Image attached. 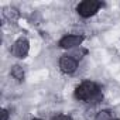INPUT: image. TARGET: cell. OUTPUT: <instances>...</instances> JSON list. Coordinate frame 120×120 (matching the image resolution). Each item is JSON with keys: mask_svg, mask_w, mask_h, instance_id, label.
Here are the masks:
<instances>
[{"mask_svg": "<svg viewBox=\"0 0 120 120\" xmlns=\"http://www.w3.org/2000/svg\"><path fill=\"white\" fill-rule=\"evenodd\" d=\"M103 6L102 2H98V0H85V2H81L76 7V11L81 17L83 19H89L92 16H95L99 9Z\"/></svg>", "mask_w": 120, "mask_h": 120, "instance_id": "cell-2", "label": "cell"}, {"mask_svg": "<svg viewBox=\"0 0 120 120\" xmlns=\"http://www.w3.org/2000/svg\"><path fill=\"white\" fill-rule=\"evenodd\" d=\"M28 51H30V42H28V40L24 38V37L16 40L14 44H13V47H11V54H13V56H16V58H19V59L26 58L27 54H28Z\"/></svg>", "mask_w": 120, "mask_h": 120, "instance_id": "cell-4", "label": "cell"}, {"mask_svg": "<svg viewBox=\"0 0 120 120\" xmlns=\"http://www.w3.org/2000/svg\"><path fill=\"white\" fill-rule=\"evenodd\" d=\"M112 120H120V119H112Z\"/></svg>", "mask_w": 120, "mask_h": 120, "instance_id": "cell-12", "label": "cell"}, {"mask_svg": "<svg viewBox=\"0 0 120 120\" xmlns=\"http://www.w3.org/2000/svg\"><path fill=\"white\" fill-rule=\"evenodd\" d=\"M95 120H112V113L110 110H99L96 113Z\"/></svg>", "mask_w": 120, "mask_h": 120, "instance_id": "cell-8", "label": "cell"}, {"mask_svg": "<svg viewBox=\"0 0 120 120\" xmlns=\"http://www.w3.org/2000/svg\"><path fill=\"white\" fill-rule=\"evenodd\" d=\"M76 100H82V102H93L98 103L102 100V92L98 83L92 82V81H85L82 82L79 86H76L75 93H74Z\"/></svg>", "mask_w": 120, "mask_h": 120, "instance_id": "cell-1", "label": "cell"}, {"mask_svg": "<svg viewBox=\"0 0 120 120\" xmlns=\"http://www.w3.org/2000/svg\"><path fill=\"white\" fill-rule=\"evenodd\" d=\"M85 37L83 35H78V34H68V35H64L61 40H59L58 45L64 48V49H74V48H78L81 47V44L83 42Z\"/></svg>", "mask_w": 120, "mask_h": 120, "instance_id": "cell-3", "label": "cell"}, {"mask_svg": "<svg viewBox=\"0 0 120 120\" xmlns=\"http://www.w3.org/2000/svg\"><path fill=\"white\" fill-rule=\"evenodd\" d=\"M78 68V61L75 58H72L71 55H65L61 56L59 59V69L64 74H74Z\"/></svg>", "mask_w": 120, "mask_h": 120, "instance_id": "cell-5", "label": "cell"}, {"mask_svg": "<svg viewBox=\"0 0 120 120\" xmlns=\"http://www.w3.org/2000/svg\"><path fill=\"white\" fill-rule=\"evenodd\" d=\"M33 120H42V119H33Z\"/></svg>", "mask_w": 120, "mask_h": 120, "instance_id": "cell-11", "label": "cell"}, {"mask_svg": "<svg viewBox=\"0 0 120 120\" xmlns=\"http://www.w3.org/2000/svg\"><path fill=\"white\" fill-rule=\"evenodd\" d=\"M9 112L6 110V109H2L0 110V120H9Z\"/></svg>", "mask_w": 120, "mask_h": 120, "instance_id": "cell-10", "label": "cell"}, {"mask_svg": "<svg viewBox=\"0 0 120 120\" xmlns=\"http://www.w3.org/2000/svg\"><path fill=\"white\" fill-rule=\"evenodd\" d=\"M54 120H74L69 114H58L54 117Z\"/></svg>", "mask_w": 120, "mask_h": 120, "instance_id": "cell-9", "label": "cell"}, {"mask_svg": "<svg viewBox=\"0 0 120 120\" xmlns=\"http://www.w3.org/2000/svg\"><path fill=\"white\" fill-rule=\"evenodd\" d=\"M4 17L7 19V20H10V21H14V20H17L19 19V10L17 9H14V7H7V9H4Z\"/></svg>", "mask_w": 120, "mask_h": 120, "instance_id": "cell-7", "label": "cell"}, {"mask_svg": "<svg viewBox=\"0 0 120 120\" xmlns=\"http://www.w3.org/2000/svg\"><path fill=\"white\" fill-rule=\"evenodd\" d=\"M10 74H11V76H13L16 81H19V82L24 81V69H23V67H20V65H13Z\"/></svg>", "mask_w": 120, "mask_h": 120, "instance_id": "cell-6", "label": "cell"}]
</instances>
